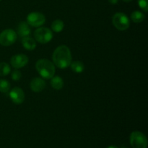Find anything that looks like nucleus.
<instances>
[{"label":"nucleus","instance_id":"2","mask_svg":"<svg viewBox=\"0 0 148 148\" xmlns=\"http://www.w3.org/2000/svg\"><path fill=\"white\" fill-rule=\"evenodd\" d=\"M37 72L43 79H49L54 76L56 72L55 65L53 62L46 59H41L37 61L36 64Z\"/></svg>","mask_w":148,"mask_h":148},{"label":"nucleus","instance_id":"24","mask_svg":"<svg viewBox=\"0 0 148 148\" xmlns=\"http://www.w3.org/2000/svg\"><path fill=\"white\" fill-rule=\"evenodd\" d=\"M121 148H127V147H121Z\"/></svg>","mask_w":148,"mask_h":148},{"label":"nucleus","instance_id":"1","mask_svg":"<svg viewBox=\"0 0 148 148\" xmlns=\"http://www.w3.org/2000/svg\"><path fill=\"white\" fill-rule=\"evenodd\" d=\"M53 64L59 69H66L72 63V54L69 47L65 45L59 46L55 49L52 55Z\"/></svg>","mask_w":148,"mask_h":148},{"label":"nucleus","instance_id":"17","mask_svg":"<svg viewBox=\"0 0 148 148\" xmlns=\"http://www.w3.org/2000/svg\"><path fill=\"white\" fill-rule=\"evenodd\" d=\"M11 72V68L10 65L6 62H0V76H7Z\"/></svg>","mask_w":148,"mask_h":148},{"label":"nucleus","instance_id":"23","mask_svg":"<svg viewBox=\"0 0 148 148\" xmlns=\"http://www.w3.org/2000/svg\"><path fill=\"white\" fill-rule=\"evenodd\" d=\"M124 1H125V2H130V1H132V0H123Z\"/></svg>","mask_w":148,"mask_h":148},{"label":"nucleus","instance_id":"11","mask_svg":"<svg viewBox=\"0 0 148 148\" xmlns=\"http://www.w3.org/2000/svg\"><path fill=\"white\" fill-rule=\"evenodd\" d=\"M31 33V29L27 22H21L17 27V34L22 38L29 36Z\"/></svg>","mask_w":148,"mask_h":148},{"label":"nucleus","instance_id":"18","mask_svg":"<svg viewBox=\"0 0 148 148\" xmlns=\"http://www.w3.org/2000/svg\"><path fill=\"white\" fill-rule=\"evenodd\" d=\"M10 89V83L4 79H0V92L6 93Z\"/></svg>","mask_w":148,"mask_h":148},{"label":"nucleus","instance_id":"3","mask_svg":"<svg viewBox=\"0 0 148 148\" xmlns=\"http://www.w3.org/2000/svg\"><path fill=\"white\" fill-rule=\"evenodd\" d=\"M112 23L117 30L121 31L127 30L130 25V19L123 12L116 13L112 17Z\"/></svg>","mask_w":148,"mask_h":148},{"label":"nucleus","instance_id":"15","mask_svg":"<svg viewBox=\"0 0 148 148\" xmlns=\"http://www.w3.org/2000/svg\"><path fill=\"white\" fill-rule=\"evenodd\" d=\"M145 18L144 13L140 11H134L131 14V19L134 23H140Z\"/></svg>","mask_w":148,"mask_h":148},{"label":"nucleus","instance_id":"20","mask_svg":"<svg viewBox=\"0 0 148 148\" xmlns=\"http://www.w3.org/2000/svg\"><path fill=\"white\" fill-rule=\"evenodd\" d=\"M22 77V73L19 70L13 71L12 73V79L14 81L20 80V78Z\"/></svg>","mask_w":148,"mask_h":148},{"label":"nucleus","instance_id":"4","mask_svg":"<svg viewBox=\"0 0 148 148\" xmlns=\"http://www.w3.org/2000/svg\"><path fill=\"white\" fill-rule=\"evenodd\" d=\"M130 144L133 148H147V140L146 136L140 131H134L130 134Z\"/></svg>","mask_w":148,"mask_h":148},{"label":"nucleus","instance_id":"8","mask_svg":"<svg viewBox=\"0 0 148 148\" xmlns=\"http://www.w3.org/2000/svg\"><path fill=\"white\" fill-rule=\"evenodd\" d=\"M28 57L25 54L19 53V54L14 55L11 58L10 63L14 69H20V68H23L26 66L28 63Z\"/></svg>","mask_w":148,"mask_h":148},{"label":"nucleus","instance_id":"12","mask_svg":"<svg viewBox=\"0 0 148 148\" xmlns=\"http://www.w3.org/2000/svg\"><path fill=\"white\" fill-rule=\"evenodd\" d=\"M22 44L23 47L28 51H33L36 48V42L32 38L27 36L24 37L22 39Z\"/></svg>","mask_w":148,"mask_h":148},{"label":"nucleus","instance_id":"9","mask_svg":"<svg viewBox=\"0 0 148 148\" xmlns=\"http://www.w3.org/2000/svg\"><path fill=\"white\" fill-rule=\"evenodd\" d=\"M10 98L14 104L20 105L25 101V92L22 88L16 87L12 88L10 92Z\"/></svg>","mask_w":148,"mask_h":148},{"label":"nucleus","instance_id":"10","mask_svg":"<svg viewBox=\"0 0 148 148\" xmlns=\"http://www.w3.org/2000/svg\"><path fill=\"white\" fill-rule=\"evenodd\" d=\"M46 82L43 78L35 77L30 82V89L35 92H40L46 88Z\"/></svg>","mask_w":148,"mask_h":148},{"label":"nucleus","instance_id":"5","mask_svg":"<svg viewBox=\"0 0 148 148\" xmlns=\"http://www.w3.org/2000/svg\"><path fill=\"white\" fill-rule=\"evenodd\" d=\"M34 38L40 43H47L53 38V33L46 27H39L34 32Z\"/></svg>","mask_w":148,"mask_h":148},{"label":"nucleus","instance_id":"25","mask_svg":"<svg viewBox=\"0 0 148 148\" xmlns=\"http://www.w3.org/2000/svg\"><path fill=\"white\" fill-rule=\"evenodd\" d=\"M0 1H1V0H0Z\"/></svg>","mask_w":148,"mask_h":148},{"label":"nucleus","instance_id":"21","mask_svg":"<svg viewBox=\"0 0 148 148\" xmlns=\"http://www.w3.org/2000/svg\"><path fill=\"white\" fill-rule=\"evenodd\" d=\"M119 1V0H108V2L111 4H117Z\"/></svg>","mask_w":148,"mask_h":148},{"label":"nucleus","instance_id":"14","mask_svg":"<svg viewBox=\"0 0 148 148\" xmlns=\"http://www.w3.org/2000/svg\"><path fill=\"white\" fill-rule=\"evenodd\" d=\"M71 69L75 73H82L85 70V65L81 61H75L70 64Z\"/></svg>","mask_w":148,"mask_h":148},{"label":"nucleus","instance_id":"13","mask_svg":"<svg viewBox=\"0 0 148 148\" xmlns=\"http://www.w3.org/2000/svg\"><path fill=\"white\" fill-rule=\"evenodd\" d=\"M51 85L55 90H61L64 87V81L61 77L53 76L51 78Z\"/></svg>","mask_w":148,"mask_h":148},{"label":"nucleus","instance_id":"16","mask_svg":"<svg viewBox=\"0 0 148 148\" xmlns=\"http://www.w3.org/2000/svg\"><path fill=\"white\" fill-rule=\"evenodd\" d=\"M64 27V24L63 21L61 20H55L51 23V29L53 31L56 33H60L63 30Z\"/></svg>","mask_w":148,"mask_h":148},{"label":"nucleus","instance_id":"22","mask_svg":"<svg viewBox=\"0 0 148 148\" xmlns=\"http://www.w3.org/2000/svg\"><path fill=\"white\" fill-rule=\"evenodd\" d=\"M106 148H119V147H116V146H115V145H111V146H109V147H108Z\"/></svg>","mask_w":148,"mask_h":148},{"label":"nucleus","instance_id":"6","mask_svg":"<svg viewBox=\"0 0 148 148\" xmlns=\"http://www.w3.org/2000/svg\"><path fill=\"white\" fill-rule=\"evenodd\" d=\"M17 33L12 29H6L0 33V44L3 46H10L15 43Z\"/></svg>","mask_w":148,"mask_h":148},{"label":"nucleus","instance_id":"7","mask_svg":"<svg viewBox=\"0 0 148 148\" xmlns=\"http://www.w3.org/2000/svg\"><path fill=\"white\" fill-rule=\"evenodd\" d=\"M45 22H46V17L41 12H33L27 16V24L32 27H39L43 25Z\"/></svg>","mask_w":148,"mask_h":148},{"label":"nucleus","instance_id":"19","mask_svg":"<svg viewBox=\"0 0 148 148\" xmlns=\"http://www.w3.org/2000/svg\"><path fill=\"white\" fill-rule=\"evenodd\" d=\"M139 7L144 10L145 12H147L148 10V0H137Z\"/></svg>","mask_w":148,"mask_h":148}]
</instances>
